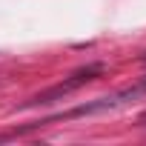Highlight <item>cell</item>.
Listing matches in <instances>:
<instances>
[{
    "label": "cell",
    "instance_id": "cell-1",
    "mask_svg": "<svg viewBox=\"0 0 146 146\" xmlns=\"http://www.w3.org/2000/svg\"><path fill=\"white\" fill-rule=\"evenodd\" d=\"M103 72V66L98 63V66H86V69H80L78 75H72V80H66V83H60V86H54V89H49V92H43V95H37V98H32L26 106H35V103H52V100H57V98H66L69 92H75L78 86H83V83H89L95 75H100Z\"/></svg>",
    "mask_w": 146,
    "mask_h": 146
}]
</instances>
